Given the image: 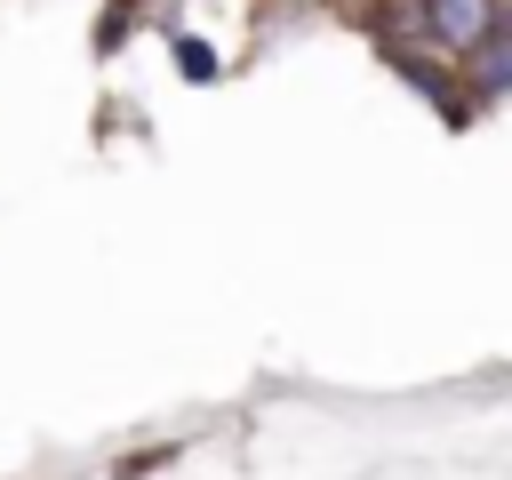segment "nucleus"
<instances>
[{
  "label": "nucleus",
  "mask_w": 512,
  "mask_h": 480,
  "mask_svg": "<svg viewBox=\"0 0 512 480\" xmlns=\"http://www.w3.org/2000/svg\"><path fill=\"white\" fill-rule=\"evenodd\" d=\"M376 56H384V72H400V80H408V88H416L448 128H464V120H472V104H464V88H456V64H448L440 48H376Z\"/></svg>",
  "instance_id": "1"
},
{
  "label": "nucleus",
  "mask_w": 512,
  "mask_h": 480,
  "mask_svg": "<svg viewBox=\"0 0 512 480\" xmlns=\"http://www.w3.org/2000/svg\"><path fill=\"white\" fill-rule=\"evenodd\" d=\"M416 8H424V40H432L448 64H456L472 40H488L496 24H512L504 0H416Z\"/></svg>",
  "instance_id": "2"
},
{
  "label": "nucleus",
  "mask_w": 512,
  "mask_h": 480,
  "mask_svg": "<svg viewBox=\"0 0 512 480\" xmlns=\"http://www.w3.org/2000/svg\"><path fill=\"white\" fill-rule=\"evenodd\" d=\"M456 88H464L472 120H480L488 104H504V88H512V24H496L488 40H472V48L456 56Z\"/></svg>",
  "instance_id": "3"
},
{
  "label": "nucleus",
  "mask_w": 512,
  "mask_h": 480,
  "mask_svg": "<svg viewBox=\"0 0 512 480\" xmlns=\"http://www.w3.org/2000/svg\"><path fill=\"white\" fill-rule=\"evenodd\" d=\"M168 48H176V56H168V64H176V80H192V88H208V80L224 72V64H216V48H208L200 32H176Z\"/></svg>",
  "instance_id": "4"
},
{
  "label": "nucleus",
  "mask_w": 512,
  "mask_h": 480,
  "mask_svg": "<svg viewBox=\"0 0 512 480\" xmlns=\"http://www.w3.org/2000/svg\"><path fill=\"white\" fill-rule=\"evenodd\" d=\"M144 8H152V0H104V16H96V56H120V32H136Z\"/></svg>",
  "instance_id": "5"
},
{
  "label": "nucleus",
  "mask_w": 512,
  "mask_h": 480,
  "mask_svg": "<svg viewBox=\"0 0 512 480\" xmlns=\"http://www.w3.org/2000/svg\"><path fill=\"white\" fill-rule=\"evenodd\" d=\"M336 8H352V16H360V8H376V0H336Z\"/></svg>",
  "instance_id": "6"
}]
</instances>
